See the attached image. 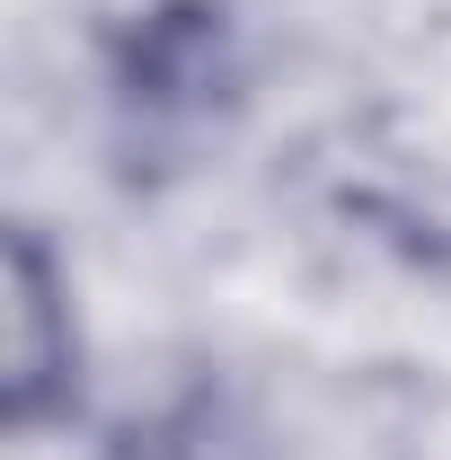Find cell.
Masks as SVG:
<instances>
[{
	"instance_id": "6da1fadb",
	"label": "cell",
	"mask_w": 451,
	"mask_h": 460,
	"mask_svg": "<svg viewBox=\"0 0 451 460\" xmlns=\"http://www.w3.org/2000/svg\"><path fill=\"white\" fill-rule=\"evenodd\" d=\"M45 319H54V275H45V248L18 239L9 248V399L18 416L45 407V381H54V345H45Z\"/></svg>"
}]
</instances>
